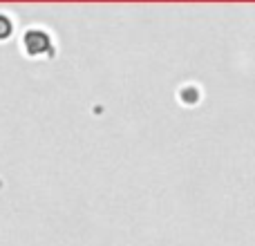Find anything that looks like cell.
<instances>
[{
  "mask_svg": "<svg viewBox=\"0 0 255 246\" xmlns=\"http://www.w3.org/2000/svg\"><path fill=\"white\" fill-rule=\"evenodd\" d=\"M25 49L36 56V54H43L45 49H49V36L40 29H29L25 34Z\"/></svg>",
  "mask_w": 255,
  "mask_h": 246,
  "instance_id": "cell-1",
  "label": "cell"
},
{
  "mask_svg": "<svg viewBox=\"0 0 255 246\" xmlns=\"http://www.w3.org/2000/svg\"><path fill=\"white\" fill-rule=\"evenodd\" d=\"M11 31V22L4 16H0V38H7V34Z\"/></svg>",
  "mask_w": 255,
  "mask_h": 246,
  "instance_id": "cell-2",
  "label": "cell"
}]
</instances>
